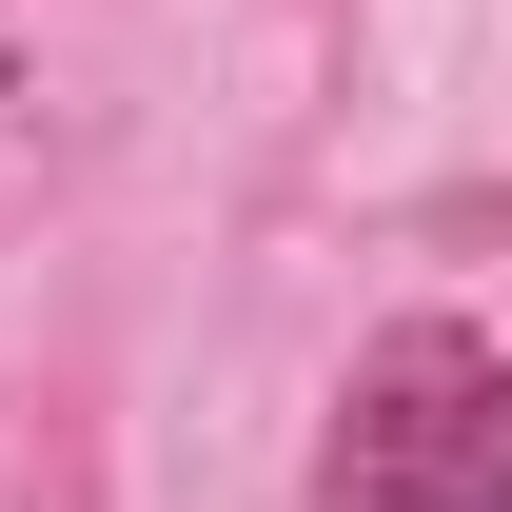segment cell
<instances>
[{"label": "cell", "mask_w": 512, "mask_h": 512, "mask_svg": "<svg viewBox=\"0 0 512 512\" xmlns=\"http://www.w3.org/2000/svg\"><path fill=\"white\" fill-rule=\"evenodd\" d=\"M335 512H512V355L473 316H394L335 394Z\"/></svg>", "instance_id": "obj_1"}]
</instances>
